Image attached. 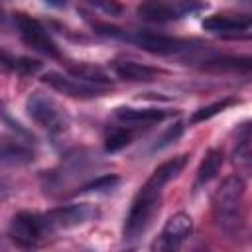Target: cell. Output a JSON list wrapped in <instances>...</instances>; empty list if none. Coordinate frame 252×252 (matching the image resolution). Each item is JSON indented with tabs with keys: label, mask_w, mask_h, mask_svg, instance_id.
<instances>
[{
	"label": "cell",
	"mask_w": 252,
	"mask_h": 252,
	"mask_svg": "<svg viewBox=\"0 0 252 252\" xmlns=\"http://www.w3.org/2000/svg\"><path fill=\"white\" fill-rule=\"evenodd\" d=\"M187 158L189 156L183 154V156L163 161L159 167L154 169V173L148 177V181L140 187V191L136 193L132 207L126 215V220H124V238L126 240H138L154 224V220L161 209L163 187L183 171V167L187 165Z\"/></svg>",
	"instance_id": "cell-1"
},
{
	"label": "cell",
	"mask_w": 252,
	"mask_h": 252,
	"mask_svg": "<svg viewBox=\"0 0 252 252\" xmlns=\"http://www.w3.org/2000/svg\"><path fill=\"white\" fill-rule=\"evenodd\" d=\"M213 220L228 236L240 232L244 224V179L228 175L213 193Z\"/></svg>",
	"instance_id": "cell-2"
},
{
	"label": "cell",
	"mask_w": 252,
	"mask_h": 252,
	"mask_svg": "<svg viewBox=\"0 0 252 252\" xmlns=\"http://www.w3.org/2000/svg\"><path fill=\"white\" fill-rule=\"evenodd\" d=\"M26 110H28L30 118L53 138L63 136L71 126L67 110L45 93H39V91L32 93L26 100Z\"/></svg>",
	"instance_id": "cell-3"
},
{
	"label": "cell",
	"mask_w": 252,
	"mask_h": 252,
	"mask_svg": "<svg viewBox=\"0 0 252 252\" xmlns=\"http://www.w3.org/2000/svg\"><path fill=\"white\" fill-rule=\"evenodd\" d=\"M130 43L138 45L140 49L154 53V55H177L185 51H193L203 47L201 41L197 39H185V37H175V35H165V33H156L150 30H140V32H128Z\"/></svg>",
	"instance_id": "cell-4"
},
{
	"label": "cell",
	"mask_w": 252,
	"mask_h": 252,
	"mask_svg": "<svg viewBox=\"0 0 252 252\" xmlns=\"http://www.w3.org/2000/svg\"><path fill=\"white\" fill-rule=\"evenodd\" d=\"M14 26H16V32L20 35V39L33 51L45 55V57H51V59H59L61 53H59V47L57 43L51 39V35L47 33V30L32 16L24 14V12H16L14 14Z\"/></svg>",
	"instance_id": "cell-5"
},
{
	"label": "cell",
	"mask_w": 252,
	"mask_h": 252,
	"mask_svg": "<svg viewBox=\"0 0 252 252\" xmlns=\"http://www.w3.org/2000/svg\"><path fill=\"white\" fill-rule=\"evenodd\" d=\"M96 215H98V211L93 205L79 203V205H65V207L51 209L47 213H41V219H43L47 236H53L59 230H67V228L85 224V222L96 219Z\"/></svg>",
	"instance_id": "cell-6"
},
{
	"label": "cell",
	"mask_w": 252,
	"mask_h": 252,
	"mask_svg": "<svg viewBox=\"0 0 252 252\" xmlns=\"http://www.w3.org/2000/svg\"><path fill=\"white\" fill-rule=\"evenodd\" d=\"M8 236L12 242H16L22 248H35L49 238L45 232L41 213H30V211H22L14 215L8 226Z\"/></svg>",
	"instance_id": "cell-7"
},
{
	"label": "cell",
	"mask_w": 252,
	"mask_h": 252,
	"mask_svg": "<svg viewBox=\"0 0 252 252\" xmlns=\"http://www.w3.org/2000/svg\"><path fill=\"white\" fill-rule=\"evenodd\" d=\"M203 4L197 0H179V2H165V0H146L138 6V16L146 22L154 24H167L181 20L193 12H199Z\"/></svg>",
	"instance_id": "cell-8"
},
{
	"label": "cell",
	"mask_w": 252,
	"mask_h": 252,
	"mask_svg": "<svg viewBox=\"0 0 252 252\" xmlns=\"http://www.w3.org/2000/svg\"><path fill=\"white\" fill-rule=\"evenodd\" d=\"M41 81L51 87L53 91L57 93H63L67 96H73V98H94V96H100L108 91V87H100V85H94V83H87L75 75H63V73H57V71H47Z\"/></svg>",
	"instance_id": "cell-9"
},
{
	"label": "cell",
	"mask_w": 252,
	"mask_h": 252,
	"mask_svg": "<svg viewBox=\"0 0 252 252\" xmlns=\"http://www.w3.org/2000/svg\"><path fill=\"white\" fill-rule=\"evenodd\" d=\"M191 230H193V220L189 215L185 213L171 215L163 224L161 232L158 234V238L152 242V250H177L181 242L191 234Z\"/></svg>",
	"instance_id": "cell-10"
},
{
	"label": "cell",
	"mask_w": 252,
	"mask_h": 252,
	"mask_svg": "<svg viewBox=\"0 0 252 252\" xmlns=\"http://www.w3.org/2000/svg\"><path fill=\"white\" fill-rule=\"evenodd\" d=\"M110 65H112V71L118 79L130 81V83H148V81H154L158 75L163 73L159 67L140 63V61L130 59V57H116Z\"/></svg>",
	"instance_id": "cell-11"
},
{
	"label": "cell",
	"mask_w": 252,
	"mask_h": 252,
	"mask_svg": "<svg viewBox=\"0 0 252 252\" xmlns=\"http://www.w3.org/2000/svg\"><path fill=\"white\" fill-rule=\"evenodd\" d=\"M203 28L211 33H238L252 28V14H213L203 20Z\"/></svg>",
	"instance_id": "cell-12"
},
{
	"label": "cell",
	"mask_w": 252,
	"mask_h": 252,
	"mask_svg": "<svg viewBox=\"0 0 252 252\" xmlns=\"http://www.w3.org/2000/svg\"><path fill=\"white\" fill-rule=\"evenodd\" d=\"M171 110L163 108H134V106H118L114 110V116L124 122V124H136V126H146V124H156L163 118H167Z\"/></svg>",
	"instance_id": "cell-13"
},
{
	"label": "cell",
	"mask_w": 252,
	"mask_h": 252,
	"mask_svg": "<svg viewBox=\"0 0 252 252\" xmlns=\"http://www.w3.org/2000/svg\"><path fill=\"white\" fill-rule=\"evenodd\" d=\"M203 69L209 71H238L248 73L252 71V55H217L199 61Z\"/></svg>",
	"instance_id": "cell-14"
},
{
	"label": "cell",
	"mask_w": 252,
	"mask_h": 252,
	"mask_svg": "<svg viewBox=\"0 0 252 252\" xmlns=\"http://www.w3.org/2000/svg\"><path fill=\"white\" fill-rule=\"evenodd\" d=\"M222 159H224L222 150H219V148L207 150V154L203 156V161H201V165H199V169H197L193 189H199V187L207 185V183L219 173V169H220V165H222Z\"/></svg>",
	"instance_id": "cell-15"
},
{
	"label": "cell",
	"mask_w": 252,
	"mask_h": 252,
	"mask_svg": "<svg viewBox=\"0 0 252 252\" xmlns=\"http://www.w3.org/2000/svg\"><path fill=\"white\" fill-rule=\"evenodd\" d=\"M67 71L87 83H94L100 87H112V77L98 65L93 63H67Z\"/></svg>",
	"instance_id": "cell-16"
},
{
	"label": "cell",
	"mask_w": 252,
	"mask_h": 252,
	"mask_svg": "<svg viewBox=\"0 0 252 252\" xmlns=\"http://www.w3.org/2000/svg\"><path fill=\"white\" fill-rule=\"evenodd\" d=\"M134 130L132 126H114V128H108L106 134H104V150L108 154H116L120 150H124L128 144H132L134 140Z\"/></svg>",
	"instance_id": "cell-17"
},
{
	"label": "cell",
	"mask_w": 252,
	"mask_h": 252,
	"mask_svg": "<svg viewBox=\"0 0 252 252\" xmlns=\"http://www.w3.org/2000/svg\"><path fill=\"white\" fill-rule=\"evenodd\" d=\"M232 165L236 175L242 179H252V144L240 142L232 152Z\"/></svg>",
	"instance_id": "cell-18"
},
{
	"label": "cell",
	"mask_w": 252,
	"mask_h": 252,
	"mask_svg": "<svg viewBox=\"0 0 252 252\" xmlns=\"http://www.w3.org/2000/svg\"><path fill=\"white\" fill-rule=\"evenodd\" d=\"M2 63L6 69H10L18 75H33L41 69V61L32 59V57H22V55H10L8 51H4Z\"/></svg>",
	"instance_id": "cell-19"
},
{
	"label": "cell",
	"mask_w": 252,
	"mask_h": 252,
	"mask_svg": "<svg viewBox=\"0 0 252 252\" xmlns=\"http://www.w3.org/2000/svg\"><path fill=\"white\" fill-rule=\"evenodd\" d=\"M236 102H238L236 98L226 96V98H220V100H217V102H213V104L201 106V108H197V110L191 114L189 124H199V122H205V120H209V118H213V116L220 114L222 110H226L228 106H232V104H236Z\"/></svg>",
	"instance_id": "cell-20"
},
{
	"label": "cell",
	"mask_w": 252,
	"mask_h": 252,
	"mask_svg": "<svg viewBox=\"0 0 252 252\" xmlns=\"http://www.w3.org/2000/svg\"><path fill=\"white\" fill-rule=\"evenodd\" d=\"M118 183L120 179L116 175H100L91 183H85L83 187H79L77 193H106V191H112Z\"/></svg>",
	"instance_id": "cell-21"
},
{
	"label": "cell",
	"mask_w": 252,
	"mask_h": 252,
	"mask_svg": "<svg viewBox=\"0 0 252 252\" xmlns=\"http://www.w3.org/2000/svg\"><path fill=\"white\" fill-rule=\"evenodd\" d=\"M85 2L89 6L104 12L106 16H114L116 18V16H122V12H124V6L118 0H85Z\"/></svg>",
	"instance_id": "cell-22"
},
{
	"label": "cell",
	"mask_w": 252,
	"mask_h": 252,
	"mask_svg": "<svg viewBox=\"0 0 252 252\" xmlns=\"http://www.w3.org/2000/svg\"><path fill=\"white\" fill-rule=\"evenodd\" d=\"M181 132H183V124H181V122H175L173 126H169V128H167V130L158 138V142H156L154 150H161V148L169 146L171 142H175V140L181 136Z\"/></svg>",
	"instance_id": "cell-23"
},
{
	"label": "cell",
	"mask_w": 252,
	"mask_h": 252,
	"mask_svg": "<svg viewBox=\"0 0 252 252\" xmlns=\"http://www.w3.org/2000/svg\"><path fill=\"white\" fill-rule=\"evenodd\" d=\"M43 2H47L51 6H65V0H43Z\"/></svg>",
	"instance_id": "cell-24"
},
{
	"label": "cell",
	"mask_w": 252,
	"mask_h": 252,
	"mask_svg": "<svg viewBox=\"0 0 252 252\" xmlns=\"http://www.w3.org/2000/svg\"><path fill=\"white\" fill-rule=\"evenodd\" d=\"M242 130H244V132H250V134H252V122H250V124H246V126H244Z\"/></svg>",
	"instance_id": "cell-25"
},
{
	"label": "cell",
	"mask_w": 252,
	"mask_h": 252,
	"mask_svg": "<svg viewBox=\"0 0 252 252\" xmlns=\"http://www.w3.org/2000/svg\"><path fill=\"white\" fill-rule=\"evenodd\" d=\"M250 2H252V0H250Z\"/></svg>",
	"instance_id": "cell-26"
}]
</instances>
